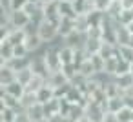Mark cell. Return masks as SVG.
<instances>
[{
	"mask_svg": "<svg viewBox=\"0 0 133 122\" xmlns=\"http://www.w3.org/2000/svg\"><path fill=\"white\" fill-rule=\"evenodd\" d=\"M37 33L44 40V44H55L57 40H60L58 24L53 22V20H48V18H44L37 24Z\"/></svg>",
	"mask_w": 133,
	"mask_h": 122,
	"instance_id": "obj_1",
	"label": "cell"
},
{
	"mask_svg": "<svg viewBox=\"0 0 133 122\" xmlns=\"http://www.w3.org/2000/svg\"><path fill=\"white\" fill-rule=\"evenodd\" d=\"M31 22V15L26 9H11L8 15V24L11 28H18V29H26L28 24Z\"/></svg>",
	"mask_w": 133,
	"mask_h": 122,
	"instance_id": "obj_2",
	"label": "cell"
},
{
	"mask_svg": "<svg viewBox=\"0 0 133 122\" xmlns=\"http://www.w3.org/2000/svg\"><path fill=\"white\" fill-rule=\"evenodd\" d=\"M24 46L28 48V51L33 55V53H38L42 51L48 44H44V40L38 37L37 31H26V38H24Z\"/></svg>",
	"mask_w": 133,
	"mask_h": 122,
	"instance_id": "obj_3",
	"label": "cell"
},
{
	"mask_svg": "<svg viewBox=\"0 0 133 122\" xmlns=\"http://www.w3.org/2000/svg\"><path fill=\"white\" fill-rule=\"evenodd\" d=\"M68 122H88L86 115V104H71L66 113Z\"/></svg>",
	"mask_w": 133,
	"mask_h": 122,
	"instance_id": "obj_4",
	"label": "cell"
},
{
	"mask_svg": "<svg viewBox=\"0 0 133 122\" xmlns=\"http://www.w3.org/2000/svg\"><path fill=\"white\" fill-rule=\"evenodd\" d=\"M28 117H29V122H46L48 120V113H46V106L42 102H37L33 106H29L28 109Z\"/></svg>",
	"mask_w": 133,
	"mask_h": 122,
	"instance_id": "obj_5",
	"label": "cell"
},
{
	"mask_svg": "<svg viewBox=\"0 0 133 122\" xmlns=\"http://www.w3.org/2000/svg\"><path fill=\"white\" fill-rule=\"evenodd\" d=\"M58 53H60V60H62L64 66H66V64H75L77 48H73V46H69V44H64V42L60 40V44H58Z\"/></svg>",
	"mask_w": 133,
	"mask_h": 122,
	"instance_id": "obj_6",
	"label": "cell"
},
{
	"mask_svg": "<svg viewBox=\"0 0 133 122\" xmlns=\"http://www.w3.org/2000/svg\"><path fill=\"white\" fill-rule=\"evenodd\" d=\"M48 84L53 86L55 89H58V87H64L66 84H69V78H68V75L64 73V69H57V71H51V73H49Z\"/></svg>",
	"mask_w": 133,
	"mask_h": 122,
	"instance_id": "obj_7",
	"label": "cell"
},
{
	"mask_svg": "<svg viewBox=\"0 0 133 122\" xmlns=\"http://www.w3.org/2000/svg\"><path fill=\"white\" fill-rule=\"evenodd\" d=\"M26 86L22 84V82H18L17 78L13 80V82H9V84H6V86H0V91H6V93H9V95H13V97H17V98H20L24 93H26Z\"/></svg>",
	"mask_w": 133,
	"mask_h": 122,
	"instance_id": "obj_8",
	"label": "cell"
},
{
	"mask_svg": "<svg viewBox=\"0 0 133 122\" xmlns=\"http://www.w3.org/2000/svg\"><path fill=\"white\" fill-rule=\"evenodd\" d=\"M13 57H15V44H11L8 38H2L0 40V64L11 60Z\"/></svg>",
	"mask_w": 133,
	"mask_h": 122,
	"instance_id": "obj_9",
	"label": "cell"
},
{
	"mask_svg": "<svg viewBox=\"0 0 133 122\" xmlns=\"http://www.w3.org/2000/svg\"><path fill=\"white\" fill-rule=\"evenodd\" d=\"M84 40H86V33H82V31H78V29L71 31L68 37L62 38L64 44H69V46H73V48H82V46H84Z\"/></svg>",
	"mask_w": 133,
	"mask_h": 122,
	"instance_id": "obj_10",
	"label": "cell"
},
{
	"mask_svg": "<svg viewBox=\"0 0 133 122\" xmlns=\"http://www.w3.org/2000/svg\"><path fill=\"white\" fill-rule=\"evenodd\" d=\"M0 107H11V109H22L20 106V98L6 93V91H0Z\"/></svg>",
	"mask_w": 133,
	"mask_h": 122,
	"instance_id": "obj_11",
	"label": "cell"
},
{
	"mask_svg": "<svg viewBox=\"0 0 133 122\" xmlns=\"http://www.w3.org/2000/svg\"><path fill=\"white\" fill-rule=\"evenodd\" d=\"M131 42H133V35H131L129 28L118 22V28H117V44L124 46V44H131Z\"/></svg>",
	"mask_w": 133,
	"mask_h": 122,
	"instance_id": "obj_12",
	"label": "cell"
},
{
	"mask_svg": "<svg viewBox=\"0 0 133 122\" xmlns=\"http://www.w3.org/2000/svg\"><path fill=\"white\" fill-rule=\"evenodd\" d=\"M17 78V71L8 64H0V86H6Z\"/></svg>",
	"mask_w": 133,
	"mask_h": 122,
	"instance_id": "obj_13",
	"label": "cell"
},
{
	"mask_svg": "<svg viewBox=\"0 0 133 122\" xmlns=\"http://www.w3.org/2000/svg\"><path fill=\"white\" fill-rule=\"evenodd\" d=\"M71 31H75V18L62 17V18L58 20V33H60V38L68 37Z\"/></svg>",
	"mask_w": 133,
	"mask_h": 122,
	"instance_id": "obj_14",
	"label": "cell"
},
{
	"mask_svg": "<svg viewBox=\"0 0 133 122\" xmlns=\"http://www.w3.org/2000/svg\"><path fill=\"white\" fill-rule=\"evenodd\" d=\"M102 44H104L102 38H91V37H86L82 48H84V51H86L88 55H93V53H98V51H100Z\"/></svg>",
	"mask_w": 133,
	"mask_h": 122,
	"instance_id": "obj_15",
	"label": "cell"
},
{
	"mask_svg": "<svg viewBox=\"0 0 133 122\" xmlns=\"http://www.w3.org/2000/svg\"><path fill=\"white\" fill-rule=\"evenodd\" d=\"M37 97H38V102L46 104L48 100H51V98L57 97V89H55L53 86H49V84H44V86L37 91Z\"/></svg>",
	"mask_w": 133,
	"mask_h": 122,
	"instance_id": "obj_16",
	"label": "cell"
},
{
	"mask_svg": "<svg viewBox=\"0 0 133 122\" xmlns=\"http://www.w3.org/2000/svg\"><path fill=\"white\" fill-rule=\"evenodd\" d=\"M91 28V20H89V13H80L75 17V29L86 33Z\"/></svg>",
	"mask_w": 133,
	"mask_h": 122,
	"instance_id": "obj_17",
	"label": "cell"
},
{
	"mask_svg": "<svg viewBox=\"0 0 133 122\" xmlns=\"http://www.w3.org/2000/svg\"><path fill=\"white\" fill-rule=\"evenodd\" d=\"M29 62H31V55H28V57H13L11 60L2 62V64H8L9 67H13L15 71H18V69H22V67L29 66Z\"/></svg>",
	"mask_w": 133,
	"mask_h": 122,
	"instance_id": "obj_18",
	"label": "cell"
},
{
	"mask_svg": "<svg viewBox=\"0 0 133 122\" xmlns=\"http://www.w3.org/2000/svg\"><path fill=\"white\" fill-rule=\"evenodd\" d=\"M77 67H78V73H80V75H84V77H88V78H91V77H95V75H97V71H95V67H93V64H91L89 57H88V58H84Z\"/></svg>",
	"mask_w": 133,
	"mask_h": 122,
	"instance_id": "obj_19",
	"label": "cell"
},
{
	"mask_svg": "<svg viewBox=\"0 0 133 122\" xmlns=\"http://www.w3.org/2000/svg\"><path fill=\"white\" fill-rule=\"evenodd\" d=\"M35 77V71L31 69V66H26V67H22V69H18L17 71V80L18 82H22L26 87H28V84L31 82V78Z\"/></svg>",
	"mask_w": 133,
	"mask_h": 122,
	"instance_id": "obj_20",
	"label": "cell"
},
{
	"mask_svg": "<svg viewBox=\"0 0 133 122\" xmlns=\"http://www.w3.org/2000/svg\"><path fill=\"white\" fill-rule=\"evenodd\" d=\"M38 102V97H37V91H31V89H26V93L20 97V106L22 109H28L29 106L37 104Z\"/></svg>",
	"mask_w": 133,
	"mask_h": 122,
	"instance_id": "obj_21",
	"label": "cell"
},
{
	"mask_svg": "<svg viewBox=\"0 0 133 122\" xmlns=\"http://www.w3.org/2000/svg\"><path fill=\"white\" fill-rule=\"evenodd\" d=\"M60 15L62 17H69V18H75L78 13L73 6V2H66V0H60Z\"/></svg>",
	"mask_w": 133,
	"mask_h": 122,
	"instance_id": "obj_22",
	"label": "cell"
},
{
	"mask_svg": "<svg viewBox=\"0 0 133 122\" xmlns=\"http://www.w3.org/2000/svg\"><path fill=\"white\" fill-rule=\"evenodd\" d=\"M20 109H11V107H0V120L2 122H17V113Z\"/></svg>",
	"mask_w": 133,
	"mask_h": 122,
	"instance_id": "obj_23",
	"label": "cell"
},
{
	"mask_svg": "<svg viewBox=\"0 0 133 122\" xmlns=\"http://www.w3.org/2000/svg\"><path fill=\"white\" fill-rule=\"evenodd\" d=\"M60 97H55V98H51V100H48L44 106H46V113H48V120H49V117L53 115V113H58L60 111ZM46 120V122H48Z\"/></svg>",
	"mask_w": 133,
	"mask_h": 122,
	"instance_id": "obj_24",
	"label": "cell"
},
{
	"mask_svg": "<svg viewBox=\"0 0 133 122\" xmlns=\"http://www.w3.org/2000/svg\"><path fill=\"white\" fill-rule=\"evenodd\" d=\"M115 80H117V84L120 86V89H122V93L128 89V87H131L133 86V75L131 73H124V75H118V77H113Z\"/></svg>",
	"mask_w": 133,
	"mask_h": 122,
	"instance_id": "obj_25",
	"label": "cell"
},
{
	"mask_svg": "<svg viewBox=\"0 0 133 122\" xmlns=\"http://www.w3.org/2000/svg\"><path fill=\"white\" fill-rule=\"evenodd\" d=\"M89 60H91V64H93V67H95L97 73H104L106 58H104L100 53H93V55H89Z\"/></svg>",
	"mask_w": 133,
	"mask_h": 122,
	"instance_id": "obj_26",
	"label": "cell"
},
{
	"mask_svg": "<svg viewBox=\"0 0 133 122\" xmlns=\"http://www.w3.org/2000/svg\"><path fill=\"white\" fill-rule=\"evenodd\" d=\"M44 84H48V78L42 77V75H35V77L31 78V82L28 84V89H31V91H38Z\"/></svg>",
	"mask_w": 133,
	"mask_h": 122,
	"instance_id": "obj_27",
	"label": "cell"
},
{
	"mask_svg": "<svg viewBox=\"0 0 133 122\" xmlns=\"http://www.w3.org/2000/svg\"><path fill=\"white\" fill-rule=\"evenodd\" d=\"M118 57L128 60V62H133V46L131 44H124V46H118Z\"/></svg>",
	"mask_w": 133,
	"mask_h": 122,
	"instance_id": "obj_28",
	"label": "cell"
},
{
	"mask_svg": "<svg viewBox=\"0 0 133 122\" xmlns=\"http://www.w3.org/2000/svg\"><path fill=\"white\" fill-rule=\"evenodd\" d=\"M122 9H124V8H122V4H120V0H113V4L109 6V9L106 11V15H108L109 18H113V20H117Z\"/></svg>",
	"mask_w": 133,
	"mask_h": 122,
	"instance_id": "obj_29",
	"label": "cell"
},
{
	"mask_svg": "<svg viewBox=\"0 0 133 122\" xmlns=\"http://www.w3.org/2000/svg\"><path fill=\"white\" fill-rule=\"evenodd\" d=\"M117 64H118V57H109V58H106L104 73H108L109 77H115V71H117Z\"/></svg>",
	"mask_w": 133,
	"mask_h": 122,
	"instance_id": "obj_30",
	"label": "cell"
},
{
	"mask_svg": "<svg viewBox=\"0 0 133 122\" xmlns=\"http://www.w3.org/2000/svg\"><path fill=\"white\" fill-rule=\"evenodd\" d=\"M131 117H133V109H131V107H128V106L120 107V109H118V113H117L118 122H131Z\"/></svg>",
	"mask_w": 133,
	"mask_h": 122,
	"instance_id": "obj_31",
	"label": "cell"
},
{
	"mask_svg": "<svg viewBox=\"0 0 133 122\" xmlns=\"http://www.w3.org/2000/svg\"><path fill=\"white\" fill-rule=\"evenodd\" d=\"M117 22H120V24H124V26H128L129 22H133V9H122L120 11V15H118V18H117Z\"/></svg>",
	"mask_w": 133,
	"mask_h": 122,
	"instance_id": "obj_32",
	"label": "cell"
},
{
	"mask_svg": "<svg viewBox=\"0 0 133 122\" xmlns=\"http://www.w3.org/2000/svg\"><path fill=\"white\" fill-rule=\"evenodd\" d=\"M111 4H113V0H93V9L100 11V13H106Z\"/></svg>",
	"mask_w": 133,
	"mask_h": 122,
	"instance_id": "obj_33",
	"label": "cell"
},
{
	"mask_svg": "<svg viewBox=\"0 0 133 122\" xmlns=\"http://www.w3.org/2000/svg\"><path fill=\"white\" fill-rule=\"evenodd\" d=\"M29 0H11V9H24Z\"/></svg>",
	"mask_w": 133,
	"mask_h": 122,
	"instance_id": "obj_34",
	"label": "cell"
},
{
	"mask_svg": "<svg viewBox=\"0 0 133 122\" xmlns=\"http://www.w3.org/2000/svg\"><path fill=\"white\" fill-rule=\"evenodd\" d=\"M102 122H118L117 113H113V111H106V113H104V120H102Z\"/></svg>",
	"mask_w": 133,
	"mask_h": 122,
	"instance_id": "obj_35",
	"label": "cell"
},
{
	"mask_svg": "<svg viewBox=\"0 0 133 122\" xmlns=\"http://www.w3.org/2000/svg\"><path fill=\"white\" fill-rule=\"evenodd\" d=\"M122 97H124V104L133 109V95H122Z\"/></svg>",
	"mask_w": 133,
	"mask_h": 122,
	"instance_id": "obj_36",
	"label": "cell"
},
{
	"mask_svg": "<svg viewBox=\"0 0 133 122\" xmlns=\"http://www.w3.org/2000/svg\"><path fill=\"white\" fill-rule=\"evenodd\" d=\"M120 4L126 9H133V0H120Z\"/></svg>",
	"mask_w": 133,
	"mask_h": 122,
	"instance_id": "obj_37",
	"label": "cell"
},
{
	"mask_svg": "<svg viewBox=\"0 0 133 122\" xmlns=\"http://www.w3.org/2000/svg\"><path fill=\"white\" fill-rule=\"evenodd\" d=\"M128 28H129V31H131V35H133V22H129V24H128Z\"/></svg>",
	"mask_w": 133,
	"mask_h": 122,
	"instance_id": "obj_38",
	"label": "cell"
},
{
	"mask_svg": "<svg viewBox=\"0 0 133 122\" xmlns=\"http://www.w3.org/2000/svg\"><path fill=\"white\" fill-rule=\"evenodd\" d=\"M129 73H131V75H133V62H131V71H129Z\"/></svg>",
	"mask_w": 133,
	"mask_h": 122,
	"instance_id": "obj_39",
	"label": "cell"
}]
</instances>
